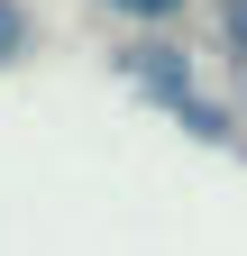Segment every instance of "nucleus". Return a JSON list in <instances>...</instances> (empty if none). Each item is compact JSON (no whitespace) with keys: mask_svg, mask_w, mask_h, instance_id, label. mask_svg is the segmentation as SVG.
I'll list each match as a JSON object with an SVG mask.
<instances>
[{"mask_svg":"<svg viewBox=\"0 0 247 256\" xmlns=\"http://www.w3.org/2000/svg\"><path fill=\"white\" fill-rule=\"evenodd\" d=\"M110 10H119V18H174L183 0H110Z\"/></svg>","mask_w":247,"mask_h":256,"instance_id":"1","label":"nucleus"},{"mask_svg":"<svg viewBox=\"0 0 247 256\" xmlns=\"http://www.w3.org/2000/svg\"><path fill=\"white\" fill-rule=\"evenodd\" d=\"M18 37H28V18L10 10V0H0V55H18Z\"/></svg>","mask_w":247,"mask_h":256,"instance_id":"2","label":"nucleus"},{"mask_svg":"<svg viewBox=\"0 0 247 256\" xmlns=\"http://www.w3.org/2000/svg\"><path fill=\"white\" fill-rule=\"evenodd\" d=\"M220 18H229V46L247 55V0H229V10H220Z\"/></svg>","mask_w":247,"mask_h":256,"instance_id":"3","label":"nucleus"}]
</instances>
